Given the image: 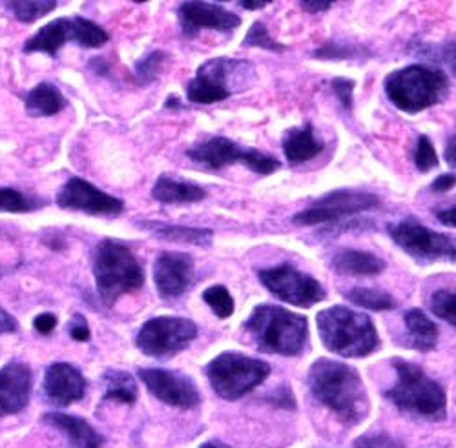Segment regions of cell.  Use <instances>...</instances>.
Here are the masks:
<instances>
[{
    "instance_id": "obj_1",
    "label": "cell",
    "mask_w": 456,
    "mask_h": 448,
    "mask_svg": "<svg viewBox=\"0 0 456 448\" xmlns=\"http://www.w3.org/2000/svg\"><path fill=\"white\" fill-rule=\"evenodd\" d=\"M307 383L314 399L325 404L346 425L362 423L369 410V394L360 373L339 361L318 359L311 364Z\"/></svg>"
},
{
    "instance_id": "obj_44",
    "label": "cell",
    "mask_w": 456,
    "mask_h": 448,
    "mask_svg": "<svg viewBox=\"0 0 456 448\" xmlns=\"http://www.w3.org/2000/svg\"><path fill=\"white\" fill-rule=\"evenodd\" d=\"M454 173H444L440 177L435 179V182L431 184V190L436 192V194H444V192H449L452 186H454Z\"/></svg>"
},
{
    "instance_id": "obj_35",
    "label": "cell",
    "mask_w": 456,
    "mask_h": 448,
    "mask_svg": "<svg viewBox=\"0 0 456 448\" xmlns=\"http://www.w3.org/2000/svg\"><path fill=\"white\" fill-rule=\"evenodd\" d=\"M163 64H165V53L163 52H151L150 55L141 59L135 64V79H137V83L139 84L154 83L159 77Z\"/></svg>"
},
{
    "instance_id": "obj_6",
    "label": "cell",
    "mask_w": 456,
    "mask_h": 448,
    "mask_svg": "<svg viewBox=\"0 0 456 448\" xmlns=\"http://www.w3.org/2000/svg\"><path fill=\"white\" fill-rule=\"evenodd\" d=\"M384 86L391 104L405 114L414 116L438 104L445 97L449 92V79L438 68L411 64L389 73Z\"/></svg>"
},
{
    "instance_id": "obj_18",
    "label": "cell",
    "mask_w": 456,
    "mask_h": 448,
    "mask_svg": "<svg viewBox=\"0 0 456 448\" xmlns=\"http://www.w3.org/2000/svg\"><path fill=\"white\" fill-rule=\"evenodd\" d=\"M86 378L83 372L69 363H53L45 373L43 392L50 404L69 406L86 394Z\"/></svg>"
},
{
    "instance_id": "obj_41",
    "label": "cell",
    "mask_w": 456,
    "mask_h": 448,
    "mask_svg": "<svg viewBox=\"0 0 456 448\" xmlns=\"http://www.w3.org/2000/svg\"><path fill=\"white\" fill-rule=\"evenodd\" d=\"M69 335L75 340V341H88L90 340V326L86 323V319L81 316V314H75L69 326Z\"/></svg>"
},
{
    "instance_id": "obj_32",
    "label": "cell",
    "mask_w": 456,
    "mask_h": 448,
    "mask_svg": "<svg viewBox=\"0 0 456 448\" xmlns=\"http://www.w3.org/2000/svg\"><path fill=\"white\" fill-rule=\"evenodd\" d=\"M4 6L15 15L17 20L28 24L39 20L57 10V3H53V0H46V3H37V0H33V3H6Z\"/></svg>"
},
{
    "instance_id": "obj_10",
    "label": "cell",
    "mask_w": 456,
    "mask_h": 448,
    "mask_svg": "<svg viewBox=\"0 0 456 448\" xmlns=\"http://www.w3.org/2000/svg\"><path fill=\"white\" fill-rule=\"evenodd\" d=\"M198 338V326L184 317L148 319L137 332L135 345L148 357H172Z\"/></svg>"
},
{
    "instance_id": "obj_46",
    "label": "cell",
    "mask_w": 456,
    "mask_h": 448,
    "mask_svg": "<svg viewBox=\"0 0 456 448\" xmlns=\"http://www.w3.org/2000/svg\"><path fill=\"white\" fill-rule=\"evenodd\" d=\"M17 319L0 307V333H12L17 330Z\"/></svg>"
},
{
    "instance_id": "obj_11",
    "label": "cell",
    "mask_w": 456,
    "mask_h": 448,
    "mask_svg": "<svg viewBox=\"0 0 456 448\" xmlns=\"http://www.w3.org/2000/svg\"><path fill=\"white\" fill-rule=\"evenodd\" d=\"M257 279L280 301L297 308H311L325 299V290L318 279L289 263L259 270Z\"/></svg>"
},
{
    "instance_id": "obj_27",
    "label": "cell",
    "mask_w": 456,
    "mask_h": 448,
    "mask_svg": "<svg viewBox=\"0 0 456 448\" xmlns=\"http://www.w3.org/2000/svg\"><path fill=\"white\" fill-rule=\"evenodd\" d=\"M26 108L35 117H52L66 108V99L57 86L41 83L26 95Z\"/></svg>"
},
{
    "instance_id": "obj_14",
    "label": "cell",
    "mask_w": 456,
    "mask_h": 448,
    "mask_svg": "<svg viewBox=\"0 0 456 448\" xmlns=\"http://www.w3.org/2000/svg\"><path fill=\"white\" fill-rule=\"evenodd\" d=\"M137 373L148 392L170 406L190 410L201 403L198 385L184 373L165 368H141Z\"/></svg>"
},
{
    "instance_id": "obj_23",
    "label": "cell",
    "mask_w": 456,
    "mask_h": 448,
    "mask_svg": "<svg viewBox=\"0 0 456 448\" xmlns=\"http://www.w3.org/2000/svg\"><path fill=\"white\" fill-rule=\"evenodd\" d=\"M330 267L336 272L347 276H378L386 270V260L370 252L347 248L339 250L332 257Z\"/></svg>"
},
{
    "instance_id": "obj_20",
    "label": "cell",
    "mask_w": 456,
    "mask_h": 448,
    "mask_svg": "<svg viewBox=\"0 0 456 448\" xmlns=\"http://www.w3.org/2000/svg\"><path fill=\"white\" fill-rule=\"evenodd\" d=\"M77 36V24H75V17H62L48 22L43 26L39 31H37L31 39L26 41L24 52L26 53H48V55H57L59 50L73 41Z\"/></svg>"
},
{
    "instance_id": "obj_48",
    "label": "cell",
    "mask_w": 456,
    "mask_h": 448,
    "mask_svg": "<svg viewBox=\"0 0 456 448\" xmlns=\"http://www.w3.org/2000/svg\"><path fill=\"white\" fill-rule=\"evenodd\" d=\"M271 4V0H241L240 6L243 10H248V12H257V10H263L267 8Z\"/></svg>"
},
{
    "instance_id": "obj_38",
    "label": "cell",
    "mask_w": 456,
    "mask_h": 448,
    "mask_svg": "<svg viewBox=\"0 0 456 448\" xmlns=\"http://www.w3.org/2000/svg\"><path fill=\"white\" fill-rule=\"evenodd\" d=\"M414 164H416V170L422 173H428L438 166V156H436L435 146L428 135L418 137L416 149H414Z\"/></svg>"
},
{
    "instance_id": "obj_3",
    "label": "cell",
    "mask_w": 456,
    "mask_h": 448,
    "mask_svg": "<svg viewBox=\"0 0 456 448\" xmlns=\"http://www.w3.org/2000/svg\"><path fill=\"white\" fill-rule=\"evenodd\" d=\"M323 347L341 357H367L379 347L378 330L367 314L330 307L316 316Z\"/></svg>"
},
{
    "instance_id": "obj_2",
    "label": "cell",
    "mask_w": 456,
    "mask_h": 448,
    "mask_svg": "<svg viewBox=\"0 0 456 448\" xmlns=\"http://www.w3.org/2000/svg\"><path fill=\"white\" fill-rule=\"evenodd\" d=\"M261 352L278 356H297L309 340L305 316L276 305H259L243 324Z\"/></svg>"
},
{
    "instance_id": "obj_25",
    "label": "cell",
    "mask_w": 456,
    "mask_h": 448,
    "mask_svg": "<svg viewBox=\"0 0 456 448\" xmlns=\"http://www.w3.org/2000/svg\"><path fill=\"white\" fill-rule=\"evenodd\" d=\"M139 227L148 230L159 239L181 243V244H194L201 248H210L214 241V232L208 228H190V227H177V224H165L158 220H144Z\"/></svg>"
},
{
    "instance_id": "obj_28",
    "label": "cell",
    "mask_w": 456,
    "mask_h": 448,
    "mask_svg": "<svg viewBox=\"0 0 456 448\" xmlns=\"http://www.w3.org/2000/svg\"><path fill=\"white\" fill-rule=\"evenodd\" d=\"M104 399L134 404L137 401V385L128 372L106 370L102 376Z\"/></svg>"
},
{
    "instance_id": "obj_29",
    "label": "cell",
    "mask_w": 456,
    "mask_h": 448,
    "mask_svg": "<svg viewBox=\"0 0 456 448\" xmlns=\"http://www.w3.org/2000/svg\"><path fill=\"white\" fill-rule=\"evenodd\" d=\"M346 299L353 305L372 310V312H386V310L396 308V301L393 299V295L376 288H365V286L353 288L346 293Z\"/></svg>"
},
{
    "instance_id": "obj_30",
    "label": "cell",
    "mask_w": 456,
    "mask_h": 448,
    "mask_svg": "<svg viewBox=\"0 0 456 448\" xmlns=\"http://www.w3.org/2000/svg\"><path fill=\"white\" fill-rule=\"evenodd\" d=\"M75 24H77V36H75V43H77L81 48H101L104 46L110 36L94 20H88L85 17H75Z\"/></svg>"
},
{
    "instance_id": "obj_12",
    "label": "cell",
    "mask_w": 456,
    "mask_h": 448,
    "mask_svg": "<svg viewBox=\"0 0 456 448\" xmlns=\"http://www.w3.org/2000/svg\"><path fill=\"white\" fill-rule=\"evenodd\" d=\"M387 232L407 255L420 263H435L440 259L451 263L454 260V239L424 227L412 217L389 224Z\"/></svg>"
},
{
    "instance_id": "obj_19",
    "label": "cell",
    "mask_w": 456,
    "mask_h": 448,
    "mask_svg": "<svg viewBox=\"0 0 456 448\" xmlns=\"http://www.w3.org/2000/svg\"><path fill=\"white\" fill-rule=\"evenodd\" d=\"M33 376L28 364L13 361L0 368V418L19 414L29 403Z\"/></svg>"
},
{
    "instance_id": "obj_8",
    "label": "cell",
    "mask_w": 456,
    "mask_h": 448,
    "mask_svg": "<svg viewBox=\"0 0 456 448\" xmlns=\"http://www.w3.org/2000/svg\"><path fill=\"white\" fill-rule=\"evenodd\" d=\"M254 75V66L243 59H210L201 64L196 77L188 83L186 97L194 104H214L232 95L236 84L247 86V79Z\"/></svg>"
},
{
    "instance_id": "obj_4",
    "label": "cell",
    "mask_w": 456,
    "mask_h": 448,
    "mask_svg": "<svg viewBox=\"0 0 456 448\" xmlns=\"http://www.w3.org/2000/svg\"><path fill=\"white\" fill-rule=\"evenodd\" d=\"M92 268L99 297L106 307H113L121 295L144 284V270L137 257L119 241H101L94 250Z\"/></svg>"
},
{
    "instance_id": "obj_39",
    "label": "cell",
    "mask_w": 456,
    "mask_h": 448,
    "mask_svg": "<svg viewBox=\"0 0 456 448\" xmlns=\"http://www.w3.org/2000/svg\"><path fill=\"white\" fill-rule=\"evenodd\" d=\"M354 448H405L398 439L387 434H365L356 439Z\"/></svg>"
},
{
    "instance_id": "obj_40",
    "label": "cell",
    "mask_w": 456,
    "mask_h": 448,
    "mask_svg": "<svg viewBox=\"0 0 456 448\" xmlns=\"http://www.w3.org/2000/svg\"><path fill=\"white\" fill-rule=\"evenodd\" d=\"M330 86H332V92L338 97L339 104L346 109H353V93H354V86H356L354 81L338 77L330 83Z\"/></svg>"
},
{
    "instance_id": "obj_34",
    "label": "cell",
    "mask_w": 456,
    "mask_h": 448,
    "mask_svg": "<svg viewBox=\"0 0 456 448\" xmlns=\"http://www.w3.org/2000/svg\"><path fill=\"white\" fill-rule=\"evenodd\" d=\"M370 57V52L358 46H347V44H338V43H327L322 48L313 52L314 59L323 60H346V59H356V57Z\"/></svg>"
},
{
    "instance_id": "obj_16",
    "label": "cell",
    "mask_w": 456,
    "mask_h": 448,
    "mask_svg": "<svg viewBox=\"0 0 456 448\" xmlns=\"http://www.w3.org/2000/svg\"><path fill=\"white\" fill-rule=\"evenodd\" d=\"M177 17L184 36H196L201 29L232 33L241 26V19L236 13L210 3H183L177 8Z\"/></svg>"
},
{
    "instance_id": "obj_26",
    "label": "cell",
    "mask_w": 456,
    "mask_h": 448,
    "mask_svg": "<svg viewBox=\"0 0 456 448\" xmlns=\"http://www.w3.org/2000/svg\"><path fill=\"white\" fill-rule=\"evenodd\" d=\"M411 347L420 352H431L436 348L438 343V326L420 310L411 308L403 316Z\"/></svg>"
},
{
    "instance_id": "obj_43",
    "label": "cell",
    "mask_w": 456,
    "mask_h": 448,
    "mask_svg": "<svg viewBox=\"0 0 456 448\" xmlns=\"http://www.w3.org/2000/svg\"><path fill=\"white\" fill-rule=\"evenodd\" d=\"M33 326H35V330L39 332V333L48 335V333H52V332L55 330V326H57V317H55L53 314H48V312H46V314H41V316L35 317Z\"/></svg>"
},
{
    "instance_id": "obj_7",
    "label": "cell",
    "mask_w": 456,
    "mask_h": 448,
    "mask_svg": "<svg viewBox=\"0 0 456 448\" xmlns=\"http://www.w3.org/2000/svg\"><path fill=\"white\" fill-rule=\"evenodd\" d=\"M269 376V363L247 357L240 352H223L207 366V378L214 392L226 401L241 399Z\"/></svg>"
},
{
    "instance_id": "obj_50",
    "label": "cell",
    "mask_w": 456,
    "mask_h": 448,
    "mask_svg": "<svg viewBox=\"0 0 456 448\" xmlns=\"http://www.w3.org/2000/svg\"><path fill=\"white\" fill-rule=\"evenodd\" d=\"M200 448H231V446L221 443V441H207V443H203Z\"/></svg>"
},
{
    "instance_id": "obj_17",
    "label": "cell",
    "mask_w": 456,
    "mask_h": 448,
    "mask_svg": "<svg viewBox=\"0 0 456 448\" xmlns=\"http://www.w3.org/2000/svg\"><path fill=\"white\" fill-rule=\"evenodd\" d=\"M154 281L163 299L181 297L194 283V259L179 252L161 253L154 267Z\"/></svg>"
},
{
    "instance_id": "obj_24",
    "label": "cell",
    "mask_w": 456,
    "mask_h": 448,
    "mask_svg": "<svg viewBox=\"0 0 456 448\" xmlns=\"http://www.w3.org/2000/svg\"><path fill=\"white\" fill-rule=\"evenodd\" d=\"M151 197L163 204H186L203 201L207 192L194 182H184L168 175H161L156 180L154 188H151Z\"/></svg>"
},
{
    "instance_id": "obj_9",
    "label": "cell",
    "mask_w": 456,
    "mask_h": 448,
    "mask_svg": "<svg viewBox=\"0 0 456 448\" xmlns=\"http://www.w3.org/2000/svg\"><path fill=\"white\" fill-rule=\"evenodd\" d=\"M186 156L208 170H221L224 166L241 163L257 175H271L281 166L276 157L265 156L252 148H243L226 137H210L200 146L188 149Z\"/></svg>"
},
{
    "instance_id": "obj_36",
    "label": "cell",
    "mask_w": 456,
    "mask_h": 448,
    "mask_svg": "<svg viewBox=\"0 0 456 448\" xmlns=\"http://www.w3.org/2000/svg\"><path fill=\"white\" fill-rule=\"evenodd\" d=\"M37 203L26 197L22 192L15 188H0V212L6 213H26L33 212Z\"/></svg>"
},
{
    "instance_id": "obj_13",
    "label": "cell",
    "mask_w": 456,
    "mask_h": 448,
    "mask_svg": "<svg viewBox=\"0 0 456 448\" xmlns=\"http://www.w3.org/2000/svg\"><path fill=\"white\" fill-rule=\"evenodd\" d=\"M378 206L379 199L374 194L358 190H336L318 199L307 210L296 213L292 222L296 227H316V224L338 222L344 217L374 210Z\"/></svg>"
},
{
    "instance_id": "obj_45",
    "label": "cell",
    "mask_w": 456,
    "mask_h": 448,
    "mask_svg": "<svg viewBox=\"0 0 456 448\" xmlns=\"http://www.w3.org/2000/svg\"><path fill=\"white\" fill-rule=\"evenodd\" d=\"M330 6H332L330 0H303L301 3V8L309 13H323L330 10Z\"/></svg>"
},
{
    "instance_id": "obj_33",
    "label": "cell",
    "mask_w": 456,
    "mask_h": 448,
    "mask_svg": "<svg viewBox=\"0 0 456 448\" xmlns=\"http://www.w3.org/2000/svg\"><path fill=\"white\" fill-rule=\"evenodd\" d=\"M243 46L247 48H261V50H269V52H285V46L276 43L269 28L265 26L263 22H254L247 33V36L243 39Z\"/></svg>"
},
{
    "instance_id": "obj_42",
    "label": "cell",
    "mask_w": 456,
    "mask_h": 448,
    "mask_svg": "<svg viewBox=\"0 0 456 448\" xmlns=\"http://www.w3.org/2000/svg\"><path fill=\"white\" fill-rule=\"evenodd\" d=\"M273 404H276V406H281V408H290V410H294L296 408V401H294V396H292V392H290V388L289 387H280L274 394H273V397L269 399Z\"/></svg>"
},
{
    "instance_id": "obj_5",
    "label": "cell",
    "mask_w": 456,
    "mask_h": 448,
    "mask_svg": "<svg viewBox=\"0 0 456 448\" xmlns=\"http://www.w3.org/2000/svg\"><path fill=\"white\" fill-rule=\"evenodd\" d=\"M393 366L396 372V383L386 392V397L402 412H411L428 420H444L447 396L440 383L431 380L424 368L411 361L393 359Z\"/></svg>"
},
{
    "instance_id": "obj_49",
    "label": "cell",
    "mask_w": 456,
    "mask_h": 448,
    "mask_svg": "<svg viewBox=\"0 0 456 448\" xmlns=\"http://www.w3.org/2000/svg\"><path fill=\"white\" fill-rule=\"evenodd\" d=\"M445 161L454 166V135L449 137V142H447V149H445Z\"/></svg>"
},
{
    "instance_id": "obj_37",
    "label": "cell",
    "mask_w": 456,
    "mask_h": 448,
    "mask_svg": "<svg viewBox=\"0 0 456 448\" xmlns=\"http://www.w3.org/2000/svg\"><path fill=\"white\" fill-rule=\"evenodd\" d=\"M431 310L451 326L456 324V297L451 290H438L431 297Z\"/></svg>"
},
{
    "instance_id": "obj_21",
    "label": "cell",
    "mask_w": 456,
    "mask_h": 448,
    "mask_svg": "<svg viewBox=\"0 0 456 448\" xmlns=\"http://www.w3.org/2000/svg\"><path fill=\"white\" fill-rule=\"evenodd\" d=\"M43 421L64 434L69 448H101L104 443L102 436L83 418L50 412L43 418Z\"/></svg>"
},
{
    "instance_id": "obj_31",
    "label": "cell",
    "mask_w": 456,
    "mask_h": 448,
    "mask_svg": "<svg viewBox=\"0 0 456 448\" xmlns=\"http://www.w3.org/2000/svg\"><path fill=\"white\" fill-rule=\"evenodd\" d=\"M203 301L212 308V312L219 317V319H226L231 317L236 310V305H234V297L231 295V292H228L224 286L221 284H216V286H210L203 292Z\"/></svg>"
},
{
    "instance_id": "obj_22",
    "label": "cell",
    "mask_w": 456,
    "mask_h": 448,
    "mask_svg": "<svg viewBox=\"0 0 456 448\" xmlns=\"http://www.w3.org/2000/svg\"><path fill=\"white\" fill-rule=\"evenodd\" d=\"M325 144L316 137L313 124L292 128L283 137V154L290 164H303L323 152Z\"/></svg>"
},
{
    "instance_id": "obj_47",
    "label": "cell",
    "mask_w": 456,
    "mask_h": 448,
    "mask_svg": "<svg viewBox=\"0 0 456 448\" xmlns=\"http://www.w3.org/2000/svg\"><path fill=\"white\" fill-rule=\"evenodd\" d=\"M436 217L444 224V227H449V228L456 227V208L454 206H449L445 210H438Z\"/></svg>"
},
{
    "instance_id": "obj_15",
    "label": "cell",
    "mask_w": 456,
    "mask_h": 448,
    "mask_svg": "<svg viewBox=\"0 0 456 448\" xmlns=\"http://www.w3.org/2000/svg\"><path fill=\"white\" fill-rule=\"evenodd\" d=\"M57 204L62 210L85 212L88 215H108L118 217L125 210V203L113 197L92 182L81 177H69L57 196Z\"/></svg>"
}]
</instances>
